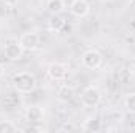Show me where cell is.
I'll use <instances>...</instances> for the list:
<instances>
[{"label": "cell", "mask_w": 135, "mask_h": 133, "mask_svg": "<svg viewBox=\"0 0 135 133\" xmlns=\"http://www.w3.org/2000/svg\"><path fill=\"white\" fill-rule=\"evenodd\" d=\"M47 74H49V77L52 80H57L58 81V80H63L66 77L68 67L63 63H52V64H49V67H47Z\"/></svg>", "instance_id": "ba28073f"}, {"label": "cell", "mask_w": 135, "mask_h": 133, "mask_svg": "<svg viewBox=\"0 0 135 133\" xmlns=\"http://www.w3.org/2000/svg\"><path fill=\"white\" fill-rule=\"evenodd\" d=\"M19 44L24 47V50H35L39 45V36H38V33H33V32L24 33L19 39Z\"/></svg>", "instance_id": "5b68a950"}, {"label": "cell", "mask_w": 135, "mask_h": 133, "mask_svg": "<svg viewBox=\"0 0 135 133\" xmlns=\"http://www.w3.org/2000/svg\"><path fill=\"white\" fill-rule=\"evenodd\" d=\"M17 2H19V0H3V3L8 5V6H14V5H17Z\"/></svg>", "instance_id": "2e32d148"}, {"label": "cell", "mask_w": 135, "mask_h": 133, "mask_svg": "<svg viewBox=\"0 0 135 133\" xmlns=\"http://www.w3.org/2000/svg\"><path fill=\"white\" fill-rule=\"evenodd\" d=\"M3 53L9 61H19L22 58V55H24V47L19 42H9V44L5 45Z\"/></svg>", "instance_id": "277c9868"}, {"label": "cell", "mask_w": 135, "mask_h": 133, "mask_svg": "<svg viewBox=\"0 0 135 133\" xmlns=\"http://www.w3.org/2000/svg\"><path fill=\"white\" fill-rule=\"evenodd\" d=\"M61 130H74V127H72V125H65Z\"/></svg>", "instance_id": "e0dca14e"}, {"label": "cell", "mask_w": 135, "mask_h": 133, "mask_svg": "<svg viewBox=\"0 0 135 133\" xmlns=\"http://www.w3.org/2000/svg\"><path fill=\"white\" fill-rule=\"evenodd\" d=\"M46 2H47V0H46Z\"/></svg>", "instance_id": "ffe728a7"}, {"label": "cell", "mask_w": 135, "mask_h": 133, "mask_svg": "<svg viewBox=\"0 0 135 133\" xmlns=\"http://www.w3.org/2000/svg\"><path fill=\"white\" fill-rule=\"evenodd\" d=\"M17 132V127L9 121H0V133H13Z\"/></svg>", "instance_id": "5bb4252c"}, {"label": "cell", "mask_w": 135, "mask_h": 133, "mask_svg": "<svg viewBox=\"0 0 135 133\" xmlns=\"http://www.w3.org/2000/svg\"><path fill=\"white\" fill-rule=\"evenodd\" d=\"M65 27V21L58 16V14H54L52 19L49 21V28L52 32H61V28Z\"/></svg>", "instance_id": "4fadbf2b"}, {"label": "cell", "mask_w": 135, "mask_h": 133, "mask_svg": "<svg viewBox=\"0 0 135 133\" xmlns=\"http://www.w3.org/2000/svg\"><path fill=\"white\" fill-rule=\"evenodd\" d=\"M104 2H112V0H104Z\"/></svg>", "instance_id": "d6986e66"}, {"label": "cell", "mask_w": 135, "mask_h": 133, "mask_svg": "<svg viewBox=\"0 0 135 133\" xmlns=\"http://www.w3.org/2000/svg\"><path fill=\"white\" fill-rule=\"evenodd\" d=\"M13 88L17 91V93H32L36 88V78H35L33 74L30 72H17L14 77H13Z\"/></svg>", "instance_id": "6da1fadb"}, {"label": "cell", "mask_w": 135, "mask_h": 133, "mask_svg": "<svg viewBox=\"0 0 135 133\" xmlns=\"http://www.w3.org/2000/svg\"><path fill=\"white\" fill-rule=\"evenodd\" d=\"M99 102H101V91L96 86H88L82 93V103H83V106L94 108V106L99 105Z\"/></svg>", "instance_id": "7a4b0ae2"}, {"label": "cell", "mask_w": 135, "mask_h": 133, "mask_svg": "<svg viewBox=\"0 0 135 133\" xmlns=\"http://www.w3.org/2000/svg\"><path fill=\"white\" fill-rule=\"evenodd\" d=\"M2 75H3V66L0 64V77H2Z\"/></svg>", "instance_id": "ac0fdd59"}, {"label": "cell", "mask_w": 135, "mask_h": 133, "mask_svg": "<svg viewBox=\"0 0 135 133\" xmlns=\"http://www.w3.org/2000/svg\"><path fill=\"white\" fill-rule=\"evenodd\" d=\"M57 96H58V99L63 100V102H69V100L74 99V96H75V91H74L71 86H61V88L58 89Z\"/></svg>", "instance_id": "7c38bea8"}, {"label": "cell", "mask_w": 135, "mask_h": 133, "mask_svg": "<svg viewBox=\"0 0 135 133\" xmlns=\"http://www.w3.org/2000/svg\"><path fill=\"white\" fill-rule=\"evenodd\" d=\"M124 106H126V110L129 111V113H132L135 114V93L134 94H129L126 100H124Z\"/></svg>", "instance_id": "9a60e30c"}, {"label": "cell", "mask_w": 135, "mask_h": 133, "mask_svg": "<svg viewBox=\"0 0 135 133\" xmlns=\"http://www.w3.org/2000/svg\"><path fill=\"white\" fill-rule=\"evenodd\" d=\"M25 119L30 124H39L44 119V110L38 105H30L25 110Z\"/></svg>", "instance_id": "52a82bcc"}, {"label": "cell", "mask_w": 135, "mask_h": 133, "mask_svg": "<svg viewBox=\"0 0 135 133\" xmlns=\"http://www.w3.org/2000/svg\"><path fill=\"white\" fill-rule=\"evenodd\" d=\"M17 93V91H16ZM16 93H8L3 99V106L8 108V110H13V108H17V105L21 103V99Z\"/></svg>", "instance_id": "30bf717a"}, {"label": "cell", "mask_w": 135, "mask_h": 133, "mask_svg": "<svg viewBox=\"0 0 135 133\" xmlns=\"http://www.w3.org/2000/svg\"><path fill=\"white\" fill-rule=\"evenodd\" d=\"M82 63H83V66L88 67V69H98L102 64V55L98 50L90 49V50H86L82 55Z\"/></svg>", "instance_id": "3957f363"}, {"label": "cell", "mask_w": 135, "mask_h": 133, "mask_svg": "<svg viewBox=\"0 0 135 133\" xmlns=\"http://www.w3.org/2000/svg\"><path fill=\"white\" fill-rule=\"evenodd\" d=\"M46 6L50 14H60L65 11V0H47Z\"/></svg>", "instance_id": "9c48e42d"}, {"label": "cell", "mask_w": 135, "mask_h": 133, "mask_svg": "<svg viewBox=\"0 0 135 133\" xmlns=\"http://www.w3.org/2000/svg\"><path fill=\"white\" fill-rule=\"evenodd\" d=\"M69 11L75 17H85L90 13V5H88L86 0H72V3L69 6Z\"/></svg>", "instance_id": "8992f818"}, {"label": "cell", "mask_w": 135, "mask_h": 133, "mask_svg": "<svg viewBox=\"0 0 135 133\" xmlns=\"http://www.w3.org/2000/svg\"><path fill=\"white\" fill-rule=\"evenodd\" d=\"M82 129L85 132H99V130H102V122L99 119H96V117H91V119L85 121Z\"/></svg>", "instance_id": "8fae6325"}]
</instances>
